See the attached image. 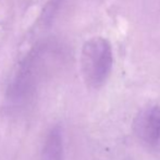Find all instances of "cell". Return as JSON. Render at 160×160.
Wrapping results in <instances>:
<instances>
[{"mask_svg":"<svg viewBox=\"0 0 160 160\" xmlns=\"http://www.w3.org/2000/svg\"><path fill=\"white\" fill-rule=\"evenodd\" d=\"M113 65V51L109 40L93 37L84 44L81 53V67L86 84L100 88L109 78Z\"/></svg>","mask_w":160,"mask_h":160,"instance_id":"cell-1","label":"cell"},{"mask_svg":"<svg viewBox=\"0 0 160 160\" xmlns=\"http://www.w3.org/2000/svg\"><path fill=\"white\" fill-rule=\"evenodd\" d=\"M133 128L135 135L144 145L156 147L160 143V106H149L139 111Z\"/></svg>","mask_w":160,"mask_h":160,"instance_id":"cell-2","label":"cell"},{"mask_svg":"<svg viewBox=\"0 0 160 160\" xmlns=\"http://www.w3.org/2000/svg\"><path fill=\"white\" fill-rule=\"evenodd\" d=\"M42 160H63V139L60 127L52 128L45 139Z\"/></svg>","mask_w":160,"mask_h":160,"instance_id":"cell-3","label":"cell"}]
</instances>
